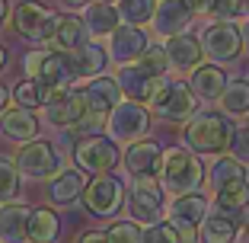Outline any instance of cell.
<instances>
[{"label": "cell", "mask_w": 249, "mask_h": 243, "mask_svg": "<svg viewBox=\"0 0 249 243\" xmlns=\"http://www.w3.org/2000/svg\"><path fill=\"white\" fill-rule=\"evenodd\" d=\"M233 122H230L224 112H195V115L185 122V150L192 154H224L230 150V141H233Z\"/></svg>", "instance_id": "cell-1"}, {"label": "cell", "mask_w": 249, "mask_h": 243, "mask_svg": "<svg viewBox=\"0 0 249 243\" xmlns=\"http://www.w3.org/2000/svg\"><path fill=\"white\" fill-rule=\"evenodd\" d=\"M160 189L173 199L179 195H192V192L201 189V179H205V169L198 163V157L185 148H169L163 150V163H160Z\"/></svg>", "instance_id": "cell-2"}, {"label": "cell", "mask_w": 249, "mask_h": 243, "mask_svg": "<svg viewBox=\"0 0 249 243\" xmlns=\"http://www.w3.org/2000/svg\"><path fill=\"white\" fill-rule=\"evenodd\" d=\"M22 71H26V80H36L45 90V103H52V99H58L71 90V74H67L64 55H58L54 48L29 52L22 58Z\"/></svg>", "instance_id": "cell-3"}, {"label": "cell", "mask_w": 249, "mask_h": 243, "mask_svg": "<svg viewBox=\"0 0 249 243\" xmlns=\"http://www.w3.org/2000/svg\"><path fill=\"white\" fill-rule=\"evenodd\" d=\"M106 138H112L115 144H138L150 131V109L131 99H122L106 118Z\"/></svg>", "instance_id": "cell-4"}, {"label": "cell", "mask_w": 249, "mask_h": 243, "mask_svg": "<svg viewBox=\"0 0 249 243\" xmlns=\"http://www.w3.org/2000/svg\"><path fill=\"white\" fill-rule=\"evenodd\" d=\"M10 22H13L16 36L38 45V42H52L54 26H58V13L48 10L45 3H38V0H22L19 7H13Z\"/></svg>", "instance_id": "cell-5"}, {"label": "cell", "mask_w": 249, "mask_h": 243, "mask_svg": "<svg viewBox=\"0 0 249 243\" xmlns=\"http://www.w3.org/2000/svg\"><path fill=\"white\" fill-rule=\"evenodd\" d=\"M122 154H118V144L106 134H89V138L77 141L73 144V163L83 173H96V176H106L118 167Z\"/></svg>", "instance_id": "cell-6"}, {"label": "cell", "mask_w": 249, "mask_h": 243, "mask_svg": "<svg viewBox=\"0 0 249 243\" xmlns=\"http://www.w3.org/2000/svg\"><path fill=\"white\" fill-rule=\"evenodd\" d=\"M201 52H205V58L211 61V64H227V61H233L236 55L243 52V38H240V26L236 22H208L205 32H201Z\"/></svg>", "instance_id": "cell-7"}, {"label": "cell", "mask_w": 249, "mask_h": 243, "mask_svg": "<svg viewBox=\"0 0 249 243\" xmlns=\"http://www.w3.org/2000/svg\"><path fill=\"white\" fill-rule=\"evenodd\" d=\"M80 202L87 205L89 214H96V218H112V214L124 205V183L118 176H112V173L93 176L87 183V192H83Z\"/></svg>", "instance_id": "cell-8"}, {"label": "cell", "mask_w": 249, "mask_h": 243, "mask_svg": "<svg viewBox=\"0 0 249 243\" xmlns=\"http://www.w3.org/2000/svg\"><path fill=\"white\" fill-rule=\"evenodd\" d=\"M163 189L157 179H131L128 189V214L134 224H157L163 214Z\"/></svg>", "instance_id": "cell-9"}, {"label": "cell", "mask_w": 249, "mask_h": 243, "mask_svg": "<svg viewBox=\"0 0 249 243\" xmlns=\"http://www.w3.org/2000/svg\"><path fill=\"white\" fill-rule=\"evenodd\" d=\"M195 103L198 99H195V93L189 90L185 80H166L163 90L154 96L150 109L160 118H166V122H189V118L195 115Z\"/></svg>", "instance_id": "cell-10"}, {"label": "cell", "mask_w": 249, "mask_h": 243, "mask_svg": "<svg viewBox=\"0 0 249 243\" xmlns=\"http://www.w3.org/2000/svg\"><path fill=\"white\" fill-rule=\"evenodd\" d=\"M208 218V199L205 195H179V199L169 202V224L176 227V234L182 237V243H195L198 227Z\"/></svg>", "instance_id": "cell-11"}, {"label": "cell", "mask_w": 249, "mask_h": 243, "mask_svg": "<svg viewBox=\"0 0 249 243\" xmlns=\"http://www.w3.org/2000/svg\"><path fill=\"white\" fill-rule=\"evenodd\" d=\"M16 173L26 179H45V176H54L61 167L58 154L48 141H29L16 150V160H13Z\"/></svg>", "instance_id": "cell-12"}, {"label": "cell", "mask_w": 249, "mask_h": 243, "mask_svg": "<svg viewBox=\"0 0 249 243\" xmlns=\"http://www.w3.org/2000/svg\"><path fill=\"white\" fill-rule=\"evenodd\" d=\"M166 80L169 77H150L141 64H124V67H118V74H115V83L122 90V96H128L131 103H141V106L154 103V96L163 90Z\"/></svg>", "instance_id": "cell-13"}, {"label": "cell", "mask_w": 249, "mask_h": 243, "mask_svg": "<svg viewBox=\"0 0 249 243\" xmlns=\"http://www.w3.org/2000/svg\"><path fill=\"white\" fill-rule=\"evenodd\" d=\"M147 32L141 29V26H118L115 32L109 36V45H106V55H109V61H115L118 67L124 64H138L141 55L147 52Z\"/></svg>", "instance_id": "cell-14"}, {"label": "cell", "mask_w": 249, "mask_h": 243, "mask_svg": "<svg viewBox=\"0 0 249 243\" xmlns=\"http://www.w3.org/2000/svg\"><path fill=\"white\" fill-rule=\"evenodd\" d=\"M42 115L48 125L54 128H73L80 125L83 118H87V99H83V90L80 87H71L64 96L52 99V103L42 106Z\"/></svg>", "instance_id": "cell-15"}, {"label": "cell", "mask_w": 249, "mask_h": 243, "mask_svg": "<svg viewBox=\"0 0 249 243\" xmlns=\"http://www.w3.org/2000/svg\"><path fill=\"white\" fill-rule=\"evenodd\" d=\"M163 163V148L154 138H144L138 144H128L124 150V169L131 179H157Z\"/></svg>", "instance_id": "cell-16"}, {"label": "cell", "mask_w": 249, "mask_h": 243, "mask_svg": "<svg viewBox=\"0 0 249 243\" xmlns=\"http://www.w3.org/2000/svg\"><path fill=\"white\" fill-rule=\"evenodd\" d=\"M83 99H87V115L93 118H109V112L122 103V90H118L115 77H93L83 83Z\"/></svg>", "instance_id": "cell-17"}, {"label": "cell", "mask_w": 249, "mask_h": 243, "mask_svg": "<svg viewBox=\"0 0 249 243\" xmlns=\"http://www.w3.org/2000/svg\"><path fill=\"white\" fill-rule=\"evenodd\" d=\"M192 19H195V16L189 13V7H185L182 0H157L150 26H154V32L160 38H176V36H185V32H189Z\"/></svg>", "instance_id": "cell-18"}, {"label": "cell", "mask_w": 249, "mask_h": 243, "mask_svg": "<svg viewBox=\"0 0 249 243\" xmlns=\"http://www.w3.org/2000/svg\"><path fill=\"white\" fill-rule=\"evenodd\" d=\"M83 192H87V176H83V169L71 167V169H58L52 179H48V202L58 208H67L73 202L83 199Z\"/></svg>", "instance_id": "cell-19"}, {"label": "cell", "mask_w": 249, "mask_h": 243, "mask_svg": "<svg viewBox=\"0 0 249 243\" xmlns=\"http://www.w3.org/2000/svg\"><path fill=\"white\" fill-rule=\"evenodd\" d=\"M64 64H67V74L71 77H83V80H93V77H103L106 64H109V55H106L103 45L87 42L83 48L64 55Z\"/></svg>", "instance_id": "cell-20"}, {"label": "cell", "mask_w": 249, "mask_h": 243, "mask_svg": "<svg viewBox=\"0 0 249 243\" xmlns=\"http://www.w3.org/2000/svg\"><path fill=\"white\" fill-rule=\"evenodd\" d=\"M163 52H166V61L173 71H195L198 64H201V58H205V52H201V42H198L195 36H176V38H166L163 42Z\"/></svg>", "instance_id": "cell-21"}, {"label": "cell", "mask_w": 249, "mask_h": 243, "mask_svg": "<svg viewBox=\"0 0 249 243\" xmlns=\"http://www.w3.org/2000/svg\"><path fill=\"white\" fill-rule=\"evenodd\" d=\"M29 214L19 202L0 205V243H29Z\"/></svg>", "instance_id": "cell-22"}, {"label": "cell", "mask_w": 249, "mask_h": 243, "mask_svg": "<svg viewBox=\"0 0 249 243\" xmlns=\"http://www.w3.org/2000/svg\"><path fill=\"white\" fill-rule=\"evenodd\" d=\"M83 26H87V36H112V32L122 26V16H118V7L115 3H103V0H89L83 7Z\"/></svg>", "instance_id": "cell-23"}, {"label": "cell", "mask_w": 249, "mask_h": 243, "mask_svg": "<svg viewBox=\"0 0 249 243\" xmlns=\"http://www.w3.org/2000/svg\"><path fill=\"white\" fill-rule=\"evenodd\" d=\"M224 87H227V74L217 64H205L201 61L189 74V90L195 93V99H220Z\"/></svg>", "instance_id": "cell-24"}, {"label": "cell", "mask_w": 249, "mask_h": 243, "mask_svg": "<svg viewBox=\"0 0 249 243\" xmlns=\"http://www.w3.org/2000/svg\"><path fill=\"white\" fill-rule=\"evenodd\" d=\"M52 45H54L58 55H71V52H77V48H83V45H87V26H83L80 16H73V13L58 16Z\"/></svg>", "instance_id": "cell-25"}, {"label": "cell", "mask_w": 249, "mask_h": 243, "mask_svg": "<svg viewBox=\"0 0 249 243\" xmlns=\"http://www.w3.org/2000/svg\"><path fill=\"white\" fill-rule=\"evenodd\" d=\"M0 131H3V138H10V141L29 144V141H36V134H38V118L32 115V112H26V109H7L3 115H0Z\"/></svg>", "instance_id": "cell-26"}, {"label": "cell", "mask_w": 249, "mask_h": 243, "mask_svg": "<svg viewBox=\"0 0 249 243\" xmlns=\"http://www.w3.org/2000/svg\"><path fill=\"white\" fill-rule=\"evenodd\" d=\"M240 221H233L227 211H208V218L201 221V243H233L240 227Z\"/></svg>", "instance_id": "cell-27"}, {"label": "cell", "mask_w": 249, "mask_h": 243, "mask_svg": "<svg viewBox=\"0 0 249 243\" xmlns=\"http://www.w3.org/2000/svg\"><path fill=\"white\" fill-rule=\"evenodd\" d=\"M61 221L52 208H36L29 214V243H54Z\"/></svg>", "instance_id": "cell-28"}, {"label": "cell", "mask_w": 249, "mask_h": 243, "mask_svg": "<svg viewBox=\"0 0 249 243\" xmlns=\"http://www.w3.org/2000/svg\"><path fill=\"white\" fill-rule=\"evenodd\" d=\"M220 109L224 115H249V83L246 80H227L224 93H220Z\"/></svg>", "instance_id": "cell-29"}, {"label": "cell", "mask_w": 249, "mask_h": 243, "mask_svg": "<svg viewBox=\"0 0 249 243\" xmlns=\"http://www.w3.org/2000/svg\"><path fill=\"white\" fill-rule=\"evenodd\" d=\"M214 205H217V211H227V214L230 211H243V208L249 205V183H246V176L214 192Z\"/></svg>", "instance_id": "cell-30"}, {"label": "cell", "mask_w": 249, "mask_h": 243, "mask_svg": "<svg viewBox=\"0 0 249 243\" xmlns=\"http://www.w3.org/2000/svg\"><path fill=\"white\" fill-rule=\"evenodd\" d=\"M243 176H246L243 163H236L233 157H220V160L214 163L211 169H208V186L217 192V189H224V186L236 183V179H243Z\"/></svg>", "instance_id": "cell-31"}, {"label": "cell", "mask_w": 249, "mask_h": 243, "mask_svg": "<svg viewBox=\"0 0 249 243\" xmlns=\"http://www.w3.org/2000/svg\"><path fill=\"white\" fill-rule=\"evenodd\" d=\"M118 16H122L124 26H144V22L154 19L157 0H118Z\"/></svg>", "instance_id": "cell-32"}, {"label": "cell", "mask_w": 249, "mask_h": 243, "mask_svg": "<svg viewBox=\"0 0 249 243\" xmlns=\"http://www.w3.org/2000/svg\"><path fill=\"white\" fill-rule=\"evenodd\" d=\"M10 99L16 103V109H26V112H32V109H42V106H45V90L38 87L36 80H19Z\"/></svg>", "instance_id": "cell-33"}, {"label": "cell", "mask_w": 249, "mask_h": 243, "mask_svg": "<svg viewBox=\"0 0 249 243\" xmlns=\"http://www.w3.org/2000/svg\"><path fill=\"white\" fill-rule=\"evenodd\" d=\"M16 189H19V173H16L13 160L0 157V205L16 199Z\"/></svg>", "instance_id": "cell-34"}, {"label": "cell", "mask_w": 249, "mask_h": 243, "mask_svg": "<svg viewBox=\"0 0 249 243\" xmlns=\"http://www.w3.org/2000/svg\"><path fill=\"white\" fill-rule=\"evenodd\" d=\"M138 64L144 67L150 77H166V71H169V61H166V52H163V45H147V52L141 55Z\"/></svg>", "instance_id": "cell-35"}, {"label": "cell", "mask_w": 249, "mask_h": 243, "mask_svg": "<svg viewBox=\"0 0 249 243\" xmlns=\"http://www.w3.org/2000/svg\"><path fill=\"white\" fill-rule=\"evenodd\" d=\"M141 243H182V237L176 234V227L169 221H157L141 230Z\"/></svg>", "instance_id": "cell-36"}, {"label": "cell", "mask_w": 249, "mask_h": 243, "mask_svg": "<svg viewBox=\"0 0 249 243\" xmlns=\"http://www.w3.org/2000/svg\"><path fill=\"white\" fill-rule=\"evenodd\" d=\"M106 240L109 243H141V227L134 221H115L106 230Z\"/></svg>", "instance_id": "cell-37"}, {"label": "cell", "mask_w": 249, "mask_h": 243, "mask_svg": "<svg viewBox=\"0 0 249 243\" xmlns=\"http://www.w3.org/2000/svg\"><path fill=\"white\" fill-rule=\"evenodd\" d=\"M246 10H249L246 0H214V10H211V13L217 16L220 22H233L236 16H243Z\"/></svg>", "instance_id": "cell-38"}, {"label": "cell", "mask_w": 249, "mask_h": 243, "mask_svg": "<svg viewBox=\"0 0 249 243\" xmlns=\"http://www.w3.org/2000/svg\"><path fill=\"white\" fill-rule=\"evenodd\" d=\"M230 157L236 163H249V128H236L233 131V141H230Z\"/></svg>", "instance_id": "cell-39"}, {"label": "cell", "mask_w": 249, "mask_h": 243, "mask_svg": "<svg viewBox=\"0 0 249 243\" xmlns=\"http://www.w3.org/2000/svg\"><path fill=\"white\" fill-rule=\"evenodd\" d=\"M182 3L189 7L192 16H205V13H211V10H214V0H182Z\"/></svg>", "instance_id": "cell-40"}, {"label": "cell", "mask_w": 249, "mask_h": 243, "mask_svg": "<svg viewBox=\"0 0 249 243\" xmlns=\"http://www.w3.org/2000/svg\"><path fill=\"white\" fill-rule=\"evenodd\" d=\"M77 243H109V240H106V234H99V230H89V234H83Z\"/></svg>", "instance_id": "cell-41"}, {"label": "cell", "mask_w": 249, "mask_h": 243, "mask_svg": "<svg viewBox=\"0 0 249 243\" xmlns=\"http://www.w3.org/2000/svg\"><path fill=\"white\" fill-rule=\"evenodd\" d=\"M240 38H243V48L249 52V16H246V19L240 22Z\"/></svg>", "instance_id": "cell-42"}, {"label": "cell", "mask_w": 249, "mask_h": 243, "mask_svg": "<svg viewBox=\"0 0 249 243\" xmlns=\"http://www.w3.org/2000/svg\"><path fill=\"white\" fill-rule=\"evenodd\" d=\"M87 3H89V0H61V7L71 10V13H73V10H80V7H87Z\"/></svg>", "instance_id": "cell-43"}, {"label": "cell", "mask_w": 249, "mask_h": 243, "mask_svg": "<svg viewBox=\"0 0 249 243\" xmlns=\"http://www.w3.org/2000/svg\"><path fill=\"white\" fill-rule=\"evenodd\" d=\"M240 230H243V234L249 237V205H246V208L240 211Z\"/></svg>", "instance_id": "cell-44"}, {"label": "cell", "mask_w": 249, "mask_h": 243, "mask_svg": "<svg viewBox=\"0 0 249 243\" xmlns=\"http://www.w3.org/2000/svg\"><path fill=\"white\" fill-rule=\"evenodd\" d=\"M7 19H10V7H7V0H0V29H3Z\"/></svg>", "instance_id": "cell-45"}, {"label": "cell", "mask_w": 249, "mask_h": 243, "mask_svg": "<svg viewBox=\"0 0 249 243\" xmlns=\"http://www.w3.org/2000/svg\"><path fill=\"white\" fill-rule=\"evenodd\" d=\"M7 103H10V93H7V87H0V115L7 112Z\"/></svg>", "instance_id": "cell-46"}, {"label": "cell", "mask_w": 249, "mask_h": 243, "mask_svg": "<svg viewBox=\"0 0 249 243\" xmlns=\"http://www.w3.org/2000/svg\"><path fill=\"white\" fill-rule=\"evenodd\" d=\"M3 64H7V48L0 45V71H3Z\"/></svg>", "instance_id": "cell-47"}, {"label": "cell", "mask_w": 249, "mask_h": 243, "mask_svg": "<svg viewBox=\"0 0 249 243\" xmlns=\"http://www.w3.org/2000/svg\"><path fill=\"white\" fill-rule=\"evenodd\" d=\"M103 3H118V0H103Z\"/></svg>", "instance_id": "cell-48"}, {"label": "cell", "mask_w": 249, "mask_h": 243, "mask_svg": "<svg viewBox=\"0 0 249 243\" xmlns=\"http://www.w3.org/2000/svg\"><path fill=\"white\" fill-rule=\"evenodd\" d=\"M246 183H249V169H246Z\"/></svg>", "instance_id": "cell-49"}, {"label": "cell", "mask_w": 249, "mask_h": 243, "mask_svg": "<svg viewBox=\"0 0 249 243\" xmlns=\"http://www.w3.org/2000/svg\"><path fill=\"white\" fill-rule=\"evenodd\" d=\"M246 128H249V115H246Z\"/></svg>", "instance_id": "cell-50"}, {"label": "cell", "mask_w": 249, "mask_h": 243, "mask_svg": "<svg viewBox=\"0 0 249 243\" xmlns=\"http://www.w3.org/2000/svg\"><path fill=\"white\" fill-rule=\"evenodd\" d=\"M246 7H249V0H246Z\"/></svg>", "instance_id": "cell-51"}]
</instances>
